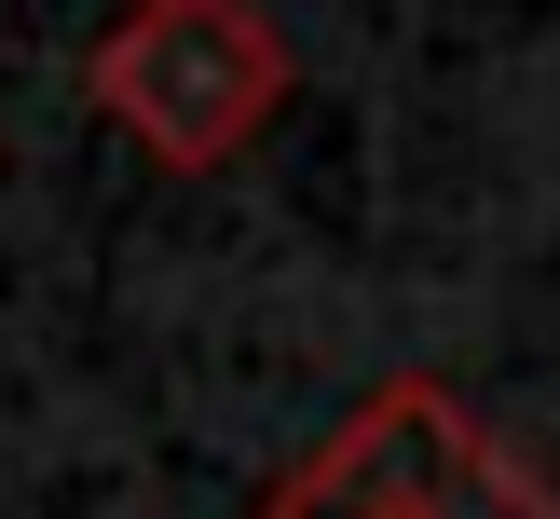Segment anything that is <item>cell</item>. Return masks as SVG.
Returning <instances> with one entry per match:
<instances>
[{
  "instance_id": "1",
  "label": "cell",
  "mask_w": 560,
  "mask_h": 519,
  "mask_svg": "<svg viewBox=\"0 0 560 519\" xmlns=\"http://www.w3.org/2000/svg\"><path fill=\"white\" fill-rule=\"evenodd\" d=\"M96 123H124L164 178H206L288 109V27L260 0H124L82 55Z\"/></svg>"
},
{
  "instance_id": "2",
  "label": "cell",
  "mask_w": 560,
  "mask_h": 519,
  "mask_svg": "<svg viewBox=\"0 0 560 519\" xmlns=\"http://www.w3.org/2000/svg\"><path fill=\"white\" fill-rule=\"evenodd\" d=\"M465 437H479V424H465L452 382H410L397 369L383 397H355V424L328 437V451H301L246 519H397V506H438V479H452Z\"/></svg>"
},
{
  "instance_id": "3",
  "label": "cell",
  "mask_w": 560,
  "mask_h": 519,
  "mask_svg": "<svg viewBox=\"0 0 560 519\" xmlns=\"http://www.w3.org/2000/svg\"><path fill=\"white\" fill-rule=\"evenodd\" d=\"M438 519H560V479H534L506 437H465L438 479Z\"/></svg>"
},
{
  "instance_id": "4",
  "label": "cell",
  "mask_w": 560,
  "mask_h": 519,
  "mask_svg": "<svg viewBox=\"0 0 560 519\" xmlns=\"http://www.w3.org/2000/svg\"><path fill=\"white\" fill-rule=\"evenodd\" d=\"M397 519H438V506H397Z\"/></svg>"
}]
</instances>
